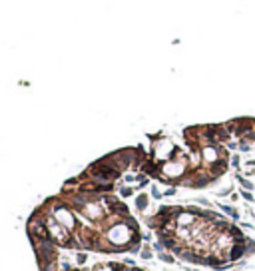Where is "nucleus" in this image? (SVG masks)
<instances>
[{"label":"nucleus","mask_w":255,"mask_h":271,"mask_svg":"<svg viewBox=\"0 0 255 271\" xmlns=\"http://www.w3.org/2000/svg\"><path fill=\"white\" fill-rule=\"evenodd\" d=\"M136 231H132L130 227L124 223V219L118 223H114L112 227H108V229L104 231L106 235V241H108L112 247L116 249H124V251H127V247L132 245V237H134Z\"/></svg>","instance_id":"1"},{"label":"nucleus","mask_w":255,"mask_h":271,"mask_svg":"<svg viewBox=\"0 0 255 271\" xmlns=\"http://www.w3.org/2000/svg\"><path fill=\"white\" fill-rule=\"evenodd\" d=\"M46 209L50 211V215H52L54 219H56L60 225H64L68 231H76L78 229V219H76V213L74 209H72L68 203H62V201H50L48 207Z\"/></svg>","instance_id":"2"},{"label":"nucleus","mask_w":255,"mask_h":271,"mask_svg":"<svg viewBox=\"0 0 255 271\" xmlns=\"http://www.w3.org/2000/svg\"><path fill=\"white\" fill-rule=\"evenodd\" d=\"M122 176V172L118 168H114L112 164H108L104 158L94 162L90 168H88V180L98 181V184H108V181H114Z\"/></svg>","instance_id":"3"},{"label":"nucleus","mask_w":255,"mask_h":271,"mask_svg":"<svg viewBox=\"0 0 255 271\" xmlns=\"http://www.w3.org/2000/svg\"><path fill=\"white\" fill-rule=\"evenodd\" d=\"M173 221H176V225H177V227H191L195 221H197V215L189 213V211L184 207V209H181L180 213L176 215V219H173Z\"/></svg>","instance_id":"4"},{"label":"nucleus","mask_w":255,"mask_h":271,"mask_svg":"<svg viewBox=\"0 0 255 271\" xmlns=\"http://www.w3.org/2000/svg\"><path fill=\"white\" fill-rule=\"evenodd\" d=\"M227 168H229V160L227 158H221V160H217V162H213L209 168H207V172L211 173V176L217 180V177H221L225 172H227Z\"/></svg>","instance_id":"5"},{"label":"nucleus","mask_w":255,"mask_h":271,"mask_svg":"<svg viewBox=\"0 0 255 271\" xmlns=\"http://www.w3.org/2000/svg\"><path fill=\"white\" fill-rule=\"evenodd\" d=\"M219 209L223 211L227 217H231V221L233 223H237L239 221V211L235 209V207H231V205H227V203H219Z\"/></svg>","instance_id":"6"},{"label":"nucleus","mask_w":255,"mask_h":271,"mask_svg":"<svg viewBox=\"0 0 255 271\" xmlns=\"http://www.w3.org/2000/svg\"><path fill=\"white\" fill-rule=\"evenodd\" d=\"M148 203H150V196H148V193H138V197H136V209H138V211H146Z\"/></svg>","instance_id":"7"},{"label":"nucleus","mask_w":255,"mask_h":271,"mask_svg":"<svg viewBox=\"0 0 255 271\" xmlns=\"http://www.w3.org/2000/svg\"><path fill=\"white\" fill-rule=\"evenodd\" d=\"M140 257H142L144 261H150L152 257H154V251H152V245H144L142 251H140Z\"/></svg>","instance_id":"8"},{"label":"nucleus","mask_w":255,"mask_h":271,"mask_svg":"<svg viewBox=\"0 0 255 271\" xmlns=\"http://www.w3.org/2000/svg\"><path fill=\"white\" fill-rule=\"evenodd\" d=\"M237 181H239V184H241V188H243V189H249V192H251V189H255V185H253V181H249V180H245V177L243 176H241V173H237Z\"/></svg>","instance_id":"9"},{"label":"nucleus","mask_w":255,"mask_h":271,"mask_svg":"<svg viewBox=\"0 0 255 271\" xmlns=\"http://www.w3.org/2000/svg\"><path fill=\"white\" fill-rule=\"evenodd\" d=\"M124 223L127 227H130L132 231H136V233H138V229H140V225H138V221H136L134 217H132V215H127V217H124Z\"/></svg>","instance_id":"10"},{"label":"nucleus","mask_w":255,"mask_h":271,"mask_svg":"<svg viewBox=\"0 0 255 271\" xmlns=\"http://www.w3.org/2000/svg\"><path fill=\"white\" fill-rule=\"evenodd\" d=\"M158 257H160V261H164V263H173V261H176V255H173V253H165V251L158 253Z\"/></svg>","instance_id":"11"},{"label":"nucleus","mask_w":255,"mask_h":271,"mask_svg":"<svg viewBox=\"0 0 255 271\" xmlns=\"http://www.w3.org/2000/svg\"><path fill=\"white\" fill-rule=\"evenodd\" d=\"M120 196L124 197V200H126V197H132V196H134V188H132V185H122V188H120Z\"/></svg>","instance_id":"12"},{"label":"nucleus","mask_w":255,"mask_h":271,"mask_svg":"<svg viewBox=\"0 0 255 271\" xmlns=\"http://www.w3.org/2000/svg\"><path fill=\"white\" fill-rule=\"evenodd\" d=\"M253 253H255V239L249 237L247 245H245V255H253Z\"/></svg>","instance_id":"13"},{"label":"nucleus","mask_w":255,"mask_h":271,"mask_svg":"<svg viewBox=\"0 0 255 271\" xmlns=\"http://www.w3.org/2000/svg\"><path fill=\"white\" fill-rule=\"evenodd\" d=\"M86 261H88V253H84V251L76 253V263L78 265H86Z\"/></svg>","instance_id":"14"},{"label":"nucleus","mask_w":255,"mask_h":271,"mask_svg":"<svg viewBox=\"0 0 255 271\" xmlns=\"http://www.w3.org/2000/svg\"><path fill=\"white\" fill-rule=\"evenodd\" d=\"M239 196H241V197H243V200H245V201H255V196H253V193H251V192H249V189H243V188H241V192H239Z\"/></svg>","instance_id":"15"},{"label":"nucleus","mask_w":255,"mask_h":271,"mask_svg":"<svg viewBox=\"0 0 255 271\" xmlns=\"http://www.w3.org/2000/svg\"><path fill=\"white\" fill-rule=\"evenodd\" d=\"M185 209H188L189 213L197 215V217H201V215H203V209H201V207H197V205H188V207H185Z\"/></svg>","instance_id":"16"},{"label":"nucleus","mask_w":255,"mask_h":271,"mask_svg":"<svg viewBox=\"0 0 255 271\" xmlns=\"http://www.w3.org/2000/svg\"><path fill=\"white\" fill-rule=\"evenodd\" d=\"M239 152H243V154H249V152H251V146H249V142H239Z\"/></svg>","instance_id":"17"},{"label":"nucleus","mask_w":255,"mask_h":271,"mask_svg":"<svg viewBox=\"0 0 255 271\" xmlns=\"http://www.w3.org/2000/svg\"><path fill=\"white\" fill-rule=\"evenodd\" d=\"M195 203H199V207H211V201L205 200V197H197V200H195Z\"/></svg>","instance_id":"18"},{"label":"nucleus","mask_w":255,"mask_h":271,"mask_svg":"<svg viewBox=\"0 0 255 271\" xmlns=\"http://www.w3.org/2000/svg\"><path fill=\"white\" fill-rule=\"evenodd\" d=\"M152 197H154V200H161V197H164V193H161L160 189L156 188V185H152Z\"/></svg>","instance_id":"19"},{"label":"nucleus","mask_w":255,"mask_h":271,"mask_svg":"<svg viewBox=\"0 0 255 271\" xmlns=\"http://www.w3.org/2000/svg\"><path fill=\"white\" fill-rule=\"evenodd\" d=\"M152 249H156L158 253H161V251H168V249H165L164 245L160 243V241H152Z\"/></svg>","instance_id":"20"},{"label":"nucleus","mask_w":255,"mask_h":271,"mask_svg":"<svg viewBox=\"0 0 255 271\" xmlns=\"http://www.w3.org/2000/svg\"><path fill=\"white\" fill-rule=\"evenodd\" d=\"M124 181L130 185V184H134V181H138V177H136V173H126V176H124Z\"/></svg>","instance_id":"21"},{"label":"nucleus","mask_w":255,"mask_h":271,"mask_svg":"<svg viewBox=\"0 0 255 271\" xmlns=\"http://www.w3.org/2000/svg\"><path fill=\"white\" fill-rule=\"evenodd\" d=\"M233 193V188H223V189H219L217 192V196L219 197H225V196H231Z\"/></svg>","instance_id":"22"},{"label":"nucleus","mask_w":255,"mask_h":271,"mask_svg":"<svg viewBox=\"0 0 255 271\" xmlns=\"http://www.w3.org/2000/svg\"><path fill=\"white\" fill-rule=\"evenodd\" d=\"M92 271H114V267H112V263L110 265H96Z\"/></svg>","instance_id":"23"},{"label":"nucleus","mask_w":255,"mask_h":271,"mask_svg":"<svg viewBox=\"0 0 255 271\" xmlns=\"http://www.w3.org/2000/svg\"><path fill=\"white\" fill-rule=\"evenodd\" d=\"M176 193H177L176 185H172V188H168V189L164 192V196H165V197H172V196H176Z\"/></svg>","instance_id":"24"},{"label":"nucleus","mask_w":255,"mask_h":271,"mask_svg":"<svg viewBox=\"0 0 255 271\" xmlns=\"http://www.w3.org/2000/svg\"><path fill=\"white\" fill-rule=\"evenodd\" d=\"M229 162H231V166L237 169V168H239V164H241V160H239V156L235 154V156H231V160H229Z\"/></svg>","instance_id":"25"},{"label":"nucleus","mask_w":255,"mask_h":271,"mask_svg":"<svg viewBox=\"0 0 255 271\" xmlns=\"http://www.w3.org/2000/svg\"><path fill=\"white\" fill-rule=\"evenodd\" d=\"M239 227H241V229H245V231H255V227L251 225V223H239Z\"/></svg>","instance_id":"26"},{"label":"nucleus","mask_w":255,"mask_h":271,"mask_svg":"<svg viewBox=\"0 0 255 271\" xmlns=\"http://www.w3.org/2000/svg\"><path fill=\"white\" fill-rule=\"evenodd\" d=\"M72 269H74V267H72L68 261H62V271H72Z\"/></svg>","instance_id":"27"},{"label":"nucleus","mask_w":255,"mask_h":271,"mask_svg":"<svg viewBox=\"0 0 255 271\" xmlns=\"http://www.w3.org/2000/svg\"><path fill=\"white\" fill-rule=\"evenodd\" d=\"M124 263H126V265H136V259H132V257H126Z\"/></svg>","instance_id":"28"},{"label":"nucleus","mask_w":255,"mask_h":271,"mask_svg":"<svg viewBox=\"0 0 255 271\" xmlns=\"http://www.w3.org/2000/svg\"><path fill=\"white\" fill-rule=\"evenodd\" d=\"M142 239H144V241H150V239H152V237H150V235H148V233H142Z\"/></svg>","instance_id":"29"},{"label":"nucleus","mask_w":255,"mask_h":271,"mask_svg":"<svg viewBox=\"0 0 255 271\" xmlns=\"http://www.w3.org/2000/svg\"><path fill=\"white\" fill-rule=\"evenodd\" d=\"M132 271H144V269H140V267H132Z\"/></svg>","instance_id":"30"},{"label":"nucleus","mask_w":255,"mask_h":271,"mask_svg":"<svg viewBox=\"0 0 255 271\" xmlns=\"http://www.w3.org/2000/svg\"><path fill=\"white\" fill-rule=\"evenodd\" d=\"M191 271H199V269H191Z\"/></svg>","instance_id":"31"}]
</instances>
